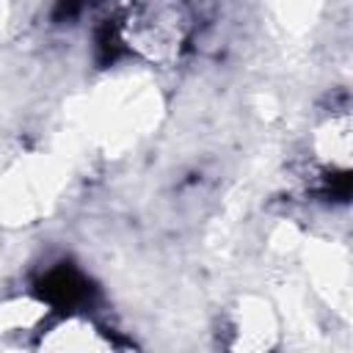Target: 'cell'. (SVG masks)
I'll use <instances>...</instances> for the list:
<instances>
[{"instance_id":"cell-2","label":"cell","mask_w":353,"mask_h":353,"mask_svg":"<svg viewBox=\"0 0 353 353\" xmlns=\"http://www.w3.org/2000/svg\"><path fill=\"white\" fill-rule=\"evenodd\" d=\"M39 290H41V295H47L50 303H66V306H74V303H80L88 295L85 279L77 270L66 268V265L50 270Z\"/></svg>"},{"instance_id":"cell-1","label":"cell","mask_w":353,"mask_h":353,"mask_svg":"<svg viewBox=\"0 0 353 353\" xmlns=\"http://www.w3.org/2000/svg\"><path fill=\"white\" fill-rule=\"evenodd\" d=\"M190 30V14L182 0H138L124 22H119L121 41L138 47L152 61H171L179 55Z\"/></svg>"}]
</instances>
